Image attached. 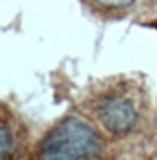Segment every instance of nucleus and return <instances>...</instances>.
Segmentation results:
<instances>
[{"mask_svg":"<svg viewBox=\"0 0 157 160\" xmlns=\"http://www.w3.org/2000/svg\"><path fill=\"white\" fill-rule=\"evenodd\" d=\"M97 122L113 135L128 133L138 122V106L124 91H107L93 104Z\"/></svg>","mask_w":157,"mask_h":160,"instance_id":"nucleus-2","label":"nucleus"},{"mask_svg":"<svg viewBox=\"0 0 157 160\" xmlns=\"http://www.w3.org/2000/svg\"><path fill=\"white\" fill-rule=\"evenodd\" d=\"M103 145L97 131L80 118L62 120L43 139L39 160H93Z\"/></svg>","mask_w":157,"mask_h":160,"instance_id":"nucleus-1","label":"nucleus"},{"mask_svg":"<svg viewBox=\"0 0 157 160\" xmlns=\"http://www.w3.org/2000/svg\"><path fill=\"white\" fill-rule=\"evenodd\" d=\"M155 27H157V23H155Z\"/></svg>","mask_w":157,"mask_h":160,"instance_id":"nucleus-5","label":"nucleus"},{"mask_svg":"<svg viewBox=\"0 0 157 160\" xmlns=\"http://www.w3.org/2000/svg\"><path fill=\"white\" fill-rule=\"evenodd\" d=\"M19 148V133L16 125L4 114H0V160H10L18 154Z\"/></svg>","mask_w":157,"mask_h":160,"instance_id":"nucleus-3","label":"nucleus"},{"mask_svg":"<svg viewBox=\"0 0 157 160\" xmlns=\"http://www.w3.org/2000/svg\"><path fill=\"white\" fill-rule=\"evenodd\" d=\"M97 2L103 6H109V8H124V6L132 4L134 0H97Z\"/></svg>","mask_w":157,"mask_h":160,"instance_id":"nucleus-4","label":"nucleus"}]
</instances>
